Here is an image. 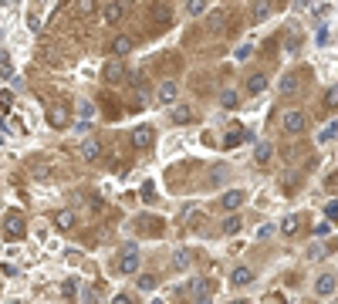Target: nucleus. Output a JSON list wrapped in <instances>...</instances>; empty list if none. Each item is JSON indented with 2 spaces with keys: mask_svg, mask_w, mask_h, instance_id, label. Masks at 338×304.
Instances as JSON below:
<instances>
[{
  "mask_svg": "<svg viewBox=\"0 0 338 304\" xmlns=\"http://www.w3.org/2000/svg\"><path fill=\"white\" fill-rule=\"evenodd\" d=\"M281 129L288 135H301L304 129H308V115L298 112V108H288V112L281 115Z\"/></svg>",
  "mask_w": 338,
  "mask_h": 304,
  "instance_id": "nucleus-1",
  "label": "nucleus"
},
{
  "mask_svg": "<svg viewBox=\"0 0 338 304\" xmlns=\"http://www.w3.org/2000/svg\"><path fill=\"white\" fill-rule=\"evenodd\" d=\"M139 264H142V254H139V247H122V254H119V270L122 274H135L139 270Z\"/></svg>",
  "mask_w": 338,
  "mask_h": 304,
  "instance_id": "nucleus-2",
  "label": "nucleus"
},
{
  "mask_svg": "<svg viewBox=\"0 0 338 304\" xmlns=\"http://www.w3.org/2000/svg\"><path fill=\"white\" fill-rule=\"evenodd\" d=\"M47 125H51V129H68V125H71V108H68L65 101H58V105L47 108Z\"/></svg>",
  "mask_w": 338,
  "mask_h": 304,
  "instance_id": "nucleus-3",
  "label": "nucleus"
},
{
  "mask_svg": "<svg viewBox=\"0 0 338 304\" xmlns=\"http://www.w3.org/2000/svg\"><path fill=\"white\" fill-rule=\"evenodd\" d=\"M4 233H7V240H21V236L27 233L24 216L21 213H7V216H4Z\"/></svg>",
  "mask_w": 338,
  "mask_h": 304,
  "instance_id": "nucleus-4",
  "label": "nucleus"
},
{
  "mask_svg": "<svg viewBox=\"0 0 338 304\" xmlns=\"http://www.w3.org/2000/svg\"><path fill=\"white\" fill-rule=\"evenodd\" d=\"M125 78H129V68L119 65V61H108V65L101 68V81L105 85H122Z\"/></svg>",
  "mask_w": 338,
  "mask_h": 304,
  "instance_id": "nucleus-5",
  "label": "nucleus"
},
{
  "mask_svg": "<svg viewBox=\"0 0 338 304\" xmlns=\"http://www.w3.org/2000/svg\"><path fill=\"white\" fill-rule=\"evenodd\" d=\"M132 7V0H112V4H105V11H101V17H105V24H119L125 17V11Z\"/></svg>",
  "mask_w": 338,
  "mask_h": 304,
  "instance_id": "nucleus-6",
  "label": "nucleus"
},
{
  "mask_svg": "<svg viewBox=\"0 0 338 304\" xmlns=\"http://www.w3.org/2000/svg\"><path fill=\"white\" fill-rule=\"evenodd\" d=\"M190 301L193 304H210V281H203V277H196V281H190Z\"/></svg>",
  "mask_w": 338,
  "mask_h": 304,
  "instance_id": "nucleus-7",
  "label": "nucleus"
},
{
  "mask_svg": "<svg viewBox=\"0 0 338 304\" xmlns=\"http://www.w3.org/2000/svg\"><path fill=\"white\" fill-rule=\"evenodd\" d=\"M152 142H156V129L152 125H139L132 132V146L135 149H152Z\"/></svg>",
  "mask_w": 338,
  "mask_h": 304,
  "instance_id": "nucleus-8",
  "label": "nucleus"
},
{
  "mask_svg": "<svg viewBox=\"0 0 338 304\" xmlns=\"http://www.w3.org/2000/svg\"><path fill=\"white\" fill-rule=\"evenodd\" d=\"M244 200H247V196H244V190H227L223 196H220V206H223L227 213H237V210L244 206Z\"/></svg>",
  "mask_w": 338,
  "mask_h": 304,
  "instance_id": "nucleus-9",
  "label": "nucleus"
},
{
  "mask_svg": "<svg viewBox=\"0 0 338 304\" xmlns=\"http://www.w3.org/2000/svg\"><path fill=\"white\" fill-rule=\"evenodd\" d=\"M180 98V88H176V81H162L156 91V101L159 105H173V101Z\"/></svg>",
  "mask_w": 338,
  "mask_h": 304,
  "instance_id": "nucleus-10",
  "label": "nucleus"
},
{
  "mask_svg": "<svg viewBox=\"0 0 338 304\" xmlns=\"http://www.w3.org/2000/svg\"><path fill=\"white\" fill-rule=\"evenodd\" d=\"M132 47H135V41H132V37H129V34H119V37H115L112 44H108V51H112L115 57H125L129 51H132Z\"/></svg>",
  "mask_w": 338,
  "mask_h": 304,
  "instance_id": "nucleus-11",
  "label": "nucleus"
},
{
  "mask_svg": "<svg viewBox=\"0 0 338 304\" xmlns=\"http://www.w3.org/2000/svg\"><path fill=\"white\" fill-rule=\"evenodd\" d=\"M247 139H250L247 129H230V132L223 135V149H237L240 142H247Z\"/></svg>",
  "mask_w": 338,
  "mask_h": 304,
  "instance_id": "nucleus-12",
  "label": "nucleus"
},
{
  "mask_svg": "<svg viewBox=\"0 0 338 304\" xmlns=\"http://www.w3.org/2000/svg\"><path fill=\"white\" fill-rule=\"evenodd\" d=\"M98 156H101L98 139H85V142H81V159H85V162H95Z\"/></svg>",
  "mask_w": 338,
  "mask_h": 304,
  "instance_id": "nucleus-13",
  "label": "nucleus"
},
{
  "mask_svg": "<svg viewBox=\"0 0 338 304\" xmlns=\"http://www.w3.org/2000/svg\"><path fill=\"white\" fill-rule=\"evenodd\" d=\"M75 223H78V216L71 213V210H58L54 213V226L58 230H75Z\"/></svg>",
  "mask_w": 338,
  "mask_h": 304,
  "instance_id": "nucleus-14",
  "label": "nucleus"
},
{
  "mask_svg": "<svg viewBox=\"0 0 338 304\" xmlns=\"http://www.w3.org/2000/svg\"><path fill=\"white\" fill-rule=\"evenodd\" d=\"M315 291L321 294V297H328V294H335V277H331V274H321V277L315 281Z\"/></svg>",
  "mask_w": 338,
  "mask_h": 304,
  "instance_id": "nucleus-15",
  "label": "nucleus"
},
{
  "mask_svg": "<svg viewBox=\"0 0 338 304\" xmlns=\"http://www.w3.org/2000/svg\"><path fill=\"white\" fill-rule=\"evenodd\" d=\"M267 91V78L264 75H250L247 78V95H264Z\"/></svg>",
  "mask_w": 338,
  "mask_h": 304,
  "instance_id": "nucleus-16",
  "label": "nucleus"
},
{
  "mask_svg": "<svg viewBox=\"0 0 338 304\" xmlns=\"http://www.w3.org/2000/svg\"><path fill=\"white\" fill-rule=\"evenodd\" d=\"M254 281V270L250 267H237L234 274H230V284H237V287H244V284H250Z\"/></svg>",
  "mask_w": 338,
  "mask_h": 304,
  "instance_id": "nucleus-17",
  "label": "nucleus"
},
{
  "mask_svg": "<svg viewBox=\"0 0 338 304\" xmlns=\"http://www.w3.org/2000/svg\"><path fill=\"white\" fill-rule=\"evenodd\" d=\"M270 156H274V146H270V142H257V149H254V159H257L260 166H267Z\"/></svg>",
  "mask_w": 338,
  "mask_h": 304,
  "instance_id": "nucleus-18",
  "label": "nucleus"
},
{
  "mask_svg": "<svg viewBox=\"0 0 338 304\" xmlns=\"http://www.w3.org/2000/svg\"><path fill=\"white\" fill-rule=\"evenodd\" d=\"M237 101H240V98H237L234 88H223V91H220V105H223V108H237Z\"/></svg>",
  "mask_w": 338,
  "mask_h": 304,
  "instance_id": "nucleus-19",
  "label": "nucleus"
},
{
  "mask_svg": "<svg viewBox=\"0 0 338 304\" xmlns=\"http://www.w3.org/2000/svg\"><path fill=\"white\" fill-rule=\"evenodd\" d=\"M173 122H176V125H190L193 122V112H190V108H173Z\"/></svg>",
  "mask_w": 338,
  "mask_h": 304,
  "instance_id": "nucleus-20",
  "label": "nucleus"
},
{
  "mask_svg": "<svg viewBox=\"0 0 338 304\" xmlns=\"http://www.w3.org/2000/svg\"><path fill=\"white\" fill-rule=\"evenodd\" d=\"M267 14H270V4L267 0H257L254 4V21H267Z\"/></svg>",
  "mask_w": 338,
  "mask_h": 304,
  "instance_id": "nucleus-21",
  "label": "nucleus"
},
{
  "mask_svg": "<svg viewBox=\"0 0 338 304\" xmlns=\"http://www.w3.org/2000/svg\"><path fill=\"white\" fill-rule=\"evenodd\" d=\"M203 11H206V0H186V14L190 17H200Z\"/></svg>",
  "mask_w": 338,
  "mask_h": 304,
  "instance_id": "nucleus-22",
  "label": "nucleus"
},
{
  "mask_svg": "<svg viewBox=\"0 0 338 304\" xmlns=\"http://www.w3.org/2000/svg\"><path fill=\"white\" fill-rule=\"evenodd\" d=\"M281 233H288V236L298 233V216H284L281 220Z\"/></svg>",
  "mask_w": 338,
  "mask_h": 304,
  "instance_id": "nucleus-23",
  "label": "nucleus"
},
{
  "mask_svg": "<svg viewBox=\"0 0 338 304\" xmlns=\"http://www.w3.org/2000/svg\"><path fill=\"white\" fill-rule=\"evenodd\" d=\"M294 88H298V75H284L281 78V95H291Z\"/></svg>",
  "mask_w": 338,
  "mask_h": 304,
  "instance_id": "nucleus-24",
  "label": "nucleus"
},
{
  "mask_svg": "<svg viewBox=\"0 0 338 304\" xmlns=\"http://www.w3.org/2000/svg\"><path fill=\"white\" fill-rule=\"evenodd\" d=\"M156 277L152 274H139V291H156Z\"/></svg>",
  "mask_w": 338,
  "mask_h": 304,
  "instance_id": "nucleus-25",
  "label": "nucleus"
},
{
  "mask_svg": "<svg viewBox=\"0 0 338 304\" xmlns=\"http://www.w3.org/2000/svg\"><path fill=\"white\" fill-rule=\"evenodd\" d=\"M220 226H223V233H227V236H234L237 230H240V220H237V216H227Z\"/></svg>",
  "mask_w": 338,
  "mask_h": 304,
  "instance_id": "nucleus-26",
  "label": "nucleus"
},
{
  "mask_svg": "<svg viewBox=\"0 0 338 304\" xmlns=\"http://www.w3.org/2000/svg\"><path fill=\"white\" fill-rule=\"evenodd\" d=\"M325 108H338V85H331L325 91Z\"/></svg>",
  "mask_w": 338,
  "mask_h": 304,
  "instance_id": "nucleus-27",
  "label": "nucleus"
},
{
  "mask_svg": "<svg viewBox=\"0 0 338 304\" xmlns=\"http://www.w3.org/2000/svg\"><path fill=\"white\" fill-rule=\"evenodd\" d=\"M173 264H176L180 270H186V267H190V250H176V257H173Z\"/></svg>",
  "mask_w": 338,
  "mask_h": 304,
  "instance_id": "nucleus-28",
  "label": "nucleus"
},
{
  "mask_svg": "<svg viewBox=\"0 0 338 304\" xmlns=\"http://www.w3.org/2000/svg\"><path fill=\"white\" fill-rule=\"evenodd\" d=\"M0 75H4V78H11V75H14V68H11V57H7V51H0Z\"/></svg>",
  "mask_w": 338,
  "mask_h": 304,
  "instance_id": "nucleus-29",
  "label": "nucleus"
},
{
  "mask_svg": "<svg viewBox=\"0 0 338 304\" xmlns=\"http://www.w3.org/2000/svg\"><path fill=\"white\" fill-rule=\"evenodd\" d=\"M338 135V125H328V129H321V135H318V142H331Z\"/></svg>",
  "mask_w": 338,
  "mask_h": 304,
  "instance_id": "nucleus-30",
  "label": "nucleus"
},
{
  "mask_svg": "<svg viewBox=\"0 0 338 304\" xmlns=\"http://www.w3.org/2000/svg\"><path fill=\"white\" fill-rule=\"evenodd\" d=\"M250 54H254V47H250V44H244V47H237V51H234V57H237V61H247Z\"/></svg>",
  "mask_w": 338,
  "mask_h": 304,
  "instance_id": "nucleus-31",
  "label": "nucleus"
},
{
  "mask_svg": "<svg viewBox=\"0 0 338 304\" xmlns=\"http://www.w3.org/2000/svg\"><path fill=\"white\" fill-rule=\"evenodd\" d=\"M61 294H65V297H75V294H78V284H75V281H65V284H61Z\"/></svg>",
  "mask_w": 338,
  "mask_h": 304,
  "instance_id": "nucleus-32",
  "label": "nucleus"
},
{
  "mask_svg": "<svg viewBox=\"0 0 338 304\" xmlns=\"http://www.w3.org/2000/svg\"><path fill=\"white\" fill-rule=\"evenodd\" d=\"M325 216H328V220H338V200H328V206H325Z\"/></svg>",
  "mask_w": 338,
  "mask_h": 304,
  "instance_id": "nucleus-33",
  "label": "nucleus"
},
{
  "mask_svg": "<svg viewBox=\"0 0 338 304\" xmlns=\"http://www.w3.org/2000/svg\"><path fill=\"white\" fill-rule=\"evenodd\" d=\"M81 115H85V122H88L91 115H95V105H91V101H88V98L81 101Z\"/></svg>",
  "mask_w": 338,
  "mask_h": 304,
  "instance_id": "nucleus-34",
  "label": "nucleus"
},
{
  "mask_svg": "<svg viewBox=\"0 0 338 304\" xmlns=\"http://www.w3.org/2000/svg\"><path fill=\"white\" fill-rule=\"evenodd\" d=\"M270 233H274V226H270V223H264V226H260V230H257V240H267Z\"/></svg>",
  "mask_w": 338,
  "mask_h": 304,
  "instance_id": "nucleus-35",
  "label": "nucleus"
},
{
  "mask_svg": "<svg viewBox=\"0 0 338 304\" xmlns=\"http://www.w3.org/2000/svg\"><path fill=\"white\" fill-rule=\"evenodd\" d=\"M14 98H11V91H0V108H11Z\"/></svg>",
  "mask_w": 338,
  "mask_h": 304,
  "instance_id": "nucleus-36",
  "label": "nucleus"
},
{
  "mask_svg": "<svg viewBox=\"0 0 338 304\" xmlns=\"http://www.w3.org/2000/svg\"><path fill=\"white\" fill-rule=\"evenodd\" d=\"M210 27H213V31H223V17L213 14V17H210Z\"/></svg>",
  "mask_w": 338,
  "mask_h": 304,
  "instance_id": "nucleus-37",
  "label": "nucleus"
},
{
  "mask_svg": "<svg viewBox=\"0 0 338 304\" xmlns=\"http://www.w3.org/2000/svg\"><path fill=\"white\" fill-rule=\"evenodd\" d=\"M315 233H318V236H328V233H331V223H328V220H325V223H321V226H315Z\"/></svg>",
  "mask_w": 338,
  "mask_h": 304,
  "instance_id": "nucleus-38",
  "label": "nucleus"
},
{
  "mask_svg": "<svg viewBox=\"0 0 338 304\" xmlns=\"http://www.w3.org/2000/svg\"><path fill=\"white\" fill-rule=\"evenodd\" d=\"M78 7H81V14H88L95 7V0H78Z\"/></svg>",
  "mask_w": 338,
  "mask_h": 304,
  "instance_id": "nucleus-39",
  "label": "nucleus"
},
{
  "mask_svg": "<svg viewBox=\"0 0 338 304\" xmlns=\"http://www.w3.org/2000/svg\"><path fill=\"white\" fill-rule=\"evenodd\" d=\"M318 44H321V47L328 44V27H321V31H318Z\"/></svg>",
  "mask_w": 338,
  "mask_h": 304,
  "instance_id": "nucleus-40",
  "label": "nucleus"
},
{
  "mask_svg": "<svg viewBox=\"0 0 338 304\" xmlns=\"http://www.w3.org/2000/svg\"><path fill=\"white\" fill-rule=\"evenodd\" d=\"M308 257H311V260H318V257H321V247H318V244H311V250H308Z\"/></svg>",
  "mask_w": 338,
  "mask_h": 304,
  "instance_id": "nucleus-41",
  "label": "nucleus"
},
{
  "mask_svg": "<svg viewBox=\"0 0 338 304\" xmlns=\"http://www.w3.org/2000/svg\"><path fill=\"white\" fill-rule=\"evenodd\" d=\"M142 196H146V203H152V183H146V186H142Z\"/></svg>",
  "mask_w": 338,
  "mask_h": 304,
  "instance_id": "nucleus-42",
  "label": "nucleus"
},
{
  "mask_svg": "<svg viewBox=\"0 0 338 304\" xmlns=\"http://www.w3.org/2000/svg\"><path fill=\"white\" fill-rule=\"evenodd\" d=\"M112 304H132V301H129V294H115Z\"/></svg>",
  "mask_w": 338,
  "mask_h": 304,
  "instance_id": "nucleus-43",
  "label": "nucleus"
},
{
  "mask_svg": "<svg viewBox=\"0 0 338 304\" xmlns=\"http://www.w3.org/2000/svg\"><path fill=\"white\" fill-rule=\"evenodd\" d=\"M267 304H281V297H267Z\"/></svg>",
  "mask_w": 338,
  "mask_h": 304,
  "instance_id": "nucleus-44",
  "label": "nucleus"
},
{
  "mask_svg": "<svg viewBox=\"0 0 338 304\" xmlns=\"http://www.w3.org/2000/svg\"><path fill=\"white\" fill-rule=\"evenodd\" d=\"M230 304H247V301H230Z\"/></svg>",
  "mask_w": 338,
  "mask_h": 304,
  "instance_id": "nucleus-45",
  "label": "nucleus"
},
{
  "mask_svg": "<svg viewBox=\"0 0 338 304\" xmlns=\"http://www.w3.org/2000/svg\"><path fill=\"white\" fill-rule=\"evenodd\" d=\"M152 304H162V301H152Z\"/></svg>",
  "mask_w": 338,
  "mask_h": 304,
  "instance_id": "nucleus-46",
  "label": "nucleus"
}]
</instances>
